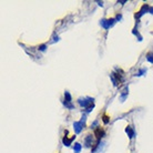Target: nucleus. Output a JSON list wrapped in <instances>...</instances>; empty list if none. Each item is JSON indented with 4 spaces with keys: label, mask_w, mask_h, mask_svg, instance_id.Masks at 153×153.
Instances as JSON below:
<instances>
[{
    "label": "nucleus",
    "mask_w": 153,
    "mask_h": 153,
    "mask_svg": "<svg viewBox=\"0 0 153 153\" xmlns=\"http://www.w3.org/2000/svg\"><path fill=\"white\" fill-rule=\"evenodd\" d=\"M74 139H75V137H74V135H72V137H71L70 139L68 138V137H63V138H62V143L64 144V147H70Z\"/></svg>",
    "instance_id": "nucleus-7"
},
{
    "label": "nucleus",
    "mask_w": 153,
    "mask_h": 153,
    "mask_svg": "<svg viewBox=\"0 0 153 153\" xmlns=\"http://www.w3.org/2000/svg\"><path fill=\"white\" fill-rule=\"evenodd\" d=\"M115 21L117 19H114V18H110V19H102L100 21V25L103 27L104 29H110V27H112V26L115 23Z\"/></svg>",
    "instance_id": "nucleus-2"
},
{
    "label": "nucleus",
    "mask_w": 153,
    "mask_h": 153,
    "mask_svg": "<svg viewBox=\"0 0 153 153\" xmlns=\"http://www.w3.org/2000/svg\"><path fill=\"white\" fill-rule=\"evenodd\" d=\"M94 135L97 137L98 141H101V139L103 138V135H104V130L101 128V127L95 128V130H94Z\"/></svg>",
    "instance_id": "nucleus-4"
},
{
    "label": "nucleus",
    "mask_w": 153,
    "mask_h": 153,
    "mask_svg": "<svg viewBox=\"0 0 153 153\" xmlns=\"http://www.w3.org/2000/svg\"><path fill=\"white\" fill-rule=\"evenodd\" d=\"M109 119H110V118H109L107 114H104L103 117H102V121H103V123H104V124H108V123H109V121H110Z\"/></svg>",
    "instance_id": "nucleus-15"
},
{
    "label": "nucleus",
    "mask_w": 153,
    "mask_h": 153,
    "mask_svg": "<svg viewBox=\"0 0 153 153\" xmlns=\"http://www.w3.org/2000/svg\"><path fill=\"white\" fill-rule=\"evenodd\" d=\"M93 101H94L93 98H79V99H78V103H79L82 108L87 109L89 105L93 104Z\"/></svg>",
    "instance_id": "nucleus-1"
},
{
    "label": "nucleus",
    "mask_w": 153,
    "mask_h": 153,
    "mask_svg": "<svg viewBox=\"0 0 153 153\" xmlns=\"http://www.w3.org/2000/svg\"><path fill=\"white\" fill-rule=\"evenodd\" d=\"M85 120H87V117H85V115H83V117L81 118V121H80L81 123L83 124V127H84V124H85Z\"/></svg>",
    "instance_id": "nucleus-19"
},
{
    "label": "nucleus",
    "mask_w": 153,
    "mask_h": 153,
    "mask_svg": "<svg viewBox=\"0 0 153 153\" xmlns=\"http://www.w3.org/2000/svg\"><path fill=\"white\" fill-rule=\"evenodd\" d=\"M149 12H150V14H152V15H153V7H152V8H150V10H149Z\"/></svg>",
    "instance_id": "nucleus-23"
},
{
    "label": "nucleus",
    "mask_w": 153,
    "mask_h": 153,
    "mask_svg": "<svg viewBox=\"0 0 153 153\" xmlns=\"http://www.w3.org/2000/svg\"><path fill=\"white\" fill-rule=\"evenodd\" d=\"M145 72H147V69H145V68H142V69H141L138 72V74H135V75H138V77H141V75H143Z\"/></svg>",
    "instance_id": "nucleus-16"
},
{
    "label": "nucleus",
    "mask_w": 153,
    "mask_h": 153,
    "mask_svg": "<svg viewBox=\"0 0 153 153\" xmlns=\"http://www.w3.org/2000/svg\"><path fill=\"white\" fill-rule=\"evenodd\" d=\"M53 41H59V37H58V36H57V37H54Z\"/></svg>",
    "instance_id": "nucleus-22"
},
{
    "label": "nucleus",
    "mask_w": 153,
    "mask_h": 153,
    "mask_svg": "<svg viewBox=\"0 0 153 153\" xmlns=\"http://www.w3.org/2000/svg\"><path fill=\"white\" fill-rule=\"evenodd\" d=\"M98 4H99V6H101V7L103 6V2H102V1H98Z\"/></svg>",
    "instance_id": "nucleus-24"
},
{
    "label": "nucleus",
    "mask_w": 153,
    "mask_h": 153,
    "mask_svg": "<svg viewBox=\"0 0 153 153\" xmlns=\"http://www.w3.org/2000/svg\"><path fill=\"white\" fill-rule=\"evenodd\" d=\"M93 143V138H92V135L89 134V135H87L85 139H84V147L85 148H90L91 145Z\"/></svg>",
    "instance_id": "nucleus-6"
},
{
    "label": "nucleus",
    "mask_w": 153,
    "mask_h": 153,
    "mask_svg": "<svg viewBox=\"0 0 153 153\" xmlns=\"http://www.w3.org/2000/svg\"><path fill=\"white\" fill-rule=\"evenodd\" d=\"M94 108V103L93 104H91V105H89V107H88V108L85 109V111H87V112H91V111H92V109Z\"/></svg>",
    "instance_id": "nucleus-18"
},
{
    "label": "nucleus",
    "mask_w": 153,
    "mask_h": 153,
    "mask_svg": "<svg viewBox=\"0 0 153 153\" xmlns=\"http://www.w3.org/2000/svg\"><path fill=\"white\" fill-rule=\"evenodd\" d=\"M64 101L72 102V97H71V94H70L68 91H65V92H64Z\"/></svg>",
    "instance_id": "nucleus-10"
},
{
    "label": "nucleus",
    "mask_w": 153,
    "mask_h": 153,
    "mask_svg": "<svg viewBox=\"0 0 153 153\" xmlns=\"http://www.w3.org/2000/svg\"><path fill=\"white\" fill-rule=\"evenodd\" d=\"M132 33L135 36H138V40L139 41H142V36H140V33H139V31L137 30V28H134L133 30H132Z\"/></svg>",
    "instance_id": "nucleus-13"
},
{
    "label": "nucleus",
    "mask_w": 153,
    "mask_h": 153,
    "mask_svg": "<svg viewBox=\"0 0 153 153\" xmlns=\"http://www.w3.org/2000/svg\"><path fill=\"white\" fill-rule=\"evenodd\" d=\"M128 94H129V88H128V87H125V88L123 89V91H122L121 95H120V101H121V102H123L124 100L127 99Z\"/></svg>",
    "instance_id": "nucleus-9"
},
{
    "label": "nucleus",
    "mask_w": 153,
    "mask_h": 153,
    "mask_svg": "<svg viewBox=\"0 0 153 153\" xmlns=\"http://www.w3.org/2000/svg\"><path fill=\"white\" fill-rule=\"evenodd\" d=\"M125 132H127V134H128V137L130 139H133L134 135H135V132H134L133 128H131V127H129V125L125 128Z\"/></svg>",
    "instance_id": "nucleus-8"
},
{
    "label": "nucleus",
    "mask_w": 153,
    "mask_h": 153,
    "mask_svg": "<svg viewBox=\"0 0 153 153\" xmlns=\"http://www.w3.org/2000/svg\"><path fill=\"white\" fill-rule=\"evenodd\" d=\"M81 144L80 143H75L74 144V147H73V152L74 153H80L81 152Z\"/></svg>",
    "instance_id": "nucleus-11"
},
{
    "label": "nucleus",
    "mask_w": 153,
    "mask_h": 153,
    "mask_svg": "<svg viewBox=\"0 0 153 153\" xmlns=\"http://www.w3.org/2000/svg\"><path fill=\"white\" fill-rule=\"evenodd\" d=\"M147 60L150 63H153V52H148L147 53Z\"/></svg>",
    "instance_id": "nucleus-12"
},
{
    "label": "nucleus",
    "mask_w": 153,
    "mask_h": 153,
    "mask_svg": "<svg viewBox=\"0 0 153 153\" xmlns=\"http://www.w3.org/2000/svg\"><path fill=\"white\" fill-rule=\"evenodd\" d=\"M38 49H39L40 51H46V49H47V45H40L39 47H38Z\"/></svg>",
    "instance_id": "nucleus-17"
},
{
    "label": "nucleus",
    "mask_w": 153,
    "mask_h": 153,
    "mask_svg": "<svg viewBox=\"0 0 153 153\" xmlns=\"http://www.w3.org/2000/svg\"><path fill=\"white\" fill-rule=\"evenodd\" d=\"M63 104L65 105V108H68L69 110H72L74 108V105L71 102H68V101H63Z\"/></svg>",
    "instance_id": "nucleus-14"
},
{
    "label": "nucleus",
    "mask_w": 153,
    "mask_h": 153,
    "mask_svg": "<svg viewBox=\"0 0 153 153\" xmlns=\"http://www.w3.org/2000/svg\"><path fill=\"white\" fill-rule=\"evenodd\" d=\"M97 124H98V121H95V122H93V123H92V125H91V128H94V127H95Z\"/></svg>",
    "instance_id": "nucleus-21"
},
{
    "label": "nucleus",
    "mask_w": 153,
    "mask_h": 153,
    "mask_svg": "<svg viewBox=\"0 0 153 153\" xmlns=\"http://www.w3.org/2000/svg\"><path fill=\"white\" fill-rule=\"evenodd\" d=\"M150 8H151V7H150L149 5H147V4H145V5H143V6H142V8H141V9L139 10L138 12L134 15V18H135V19H140V18H141V17H142L144 14L149 12Z\"/></svg>",
    "instance_id": "nucleus-3"
},
{
    "label": "nucleus",
    "mask_w": 153,
    "mask_h": 153,
    "mask_svg": "<svg viewBox=\"0 0 153 153\" xmlns=\"http://www.w3.org/2000/svg\"><path fill=\"white\" fill-rule=\"evenodd\" d=\"M73 129L74 132L77 134H79L82 131V129H83V124L81 123L80 121H75V122H73Z\"/></svg>",
    "instance_id": "nucleus-5"
},
{
    "label": "nucleus",
    "mask_w": 153,
    "mask_h": 153,
    "mask_svg": "<svg viewBox=\"0 0 153 153\" xmlns=\"http://www.w3.org/2000/svg\"><path fill=\"white\" fill-rule=\"evenodd\" d=\"M121 19H122V16H121V15L117 16V20H118V21H119V20H121Z\"/></svg>",
    "instance_id": "nucleus-20"
}]
</instances>
